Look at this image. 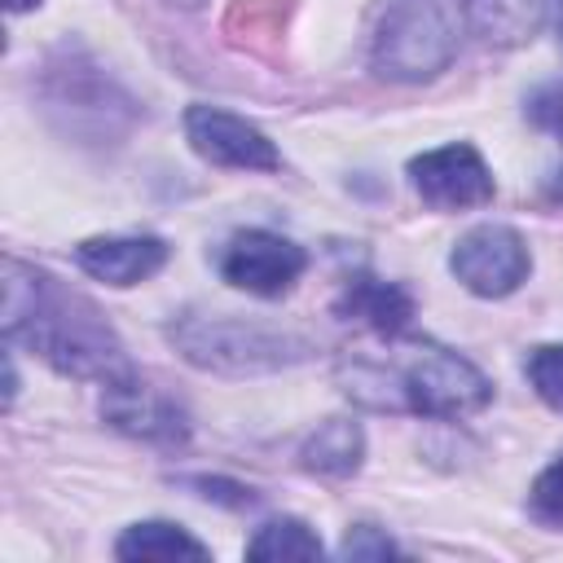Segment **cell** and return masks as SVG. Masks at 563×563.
<instances>
[{
	"label": "cell",
	"mask_w": 563,
	"mask_h": 563,
	"mask_svg": "<svg viewBox=\"0 0 563 563\" xmlns=\"http://www.w3.org/2000/svg\"><path fill=\"white\" fill-rule=\"evenodd\" d=\"M114 554L119 559H207V545L198 537H189L180 523L150 519V523H132L119 537Z\"/></svg>",
	"instance_id": "12"
},
{
	"label": "cell",
	"mask_w": 563,
	"mask_h": 563,
	"mask_svg": "<svg viewBox=\"0 0 563 563\" xmlns=\"http://www.w3.org/2000/svg\"><path fill=\"white\" fill-rule=\"evenodd\" d=\"M180 352L202 365V369H224V374H246V369H273L286 361H299L308 352L303 339L246 325V321H185L172 330Z\"/></svg>",
	"instance_id": "4"
},
{
	"label": "cell",
	"mask_w": 563,
	"mask_h": 563,
	"mask_svg": "<svg viewBox=\"0 0 563 563\" xmlns=\"http://www.w3.org/2000/svg\"><path fill=\"white\" fill-rule=\"evenodd\" d=\"M4 334L26 339L53 369L75 378H119L128 374L123 347L106 317L57 277L4 260Z\"/></svg>",
	"instance_id": "1"
},
{
	"label": "cell",
	"mask_w": 563,
	"mask_h": 563,
	"mask_svg": "<svg viewBox=\"0 0 563 563\" xmlns=\"http://www.w3.org/2000/svg\"><path fill=\"white\" fill-rule=\"evenodd\" d=\"M185 136H189L194 154H202L216 167H242V172H277L282 167V154L255 123H246L229 110H216V106H189Z\"/></svg>",
	"instance_id": "8"
},
{
	"label": "cell",
	"mask_w": 563,
	"mask_h": 563,
	"mask_svg": "<svg viewBox=\"0 0 563 563\" xmlns=\"http://www.w3.org/2000/svg\"><path fill=\"white\" fill-rule=\"evenodd\" d=\"M532 515L541 523L563 528V453L537 475V484H532Z\"/></svg>",
	"instance_id": "18"
},
{
	"label": "cell",
	"mask_w": 563,
	"mask_h": 563,
	"mask_svg": "<svg viewBox=\"0 0 563 563\" xmlns=\"http://www.w3.org/2000/svg\"><path fill=\"white\" fill-rule=\"evenodd\" d=\"M545 9H550V22H554V31L563 40V0H545Z\"/></svg>",
	"instance_id": "21"
},
{
	"label": "cell",
	"mask_w": 563,
	"mask_h": 563,
	"mask_svg": "<svg viewBox=\"0 0 563 563\" xmlns=\"http://www.w3.org/2000/svg\"><path fill=\"white\" fill-rule=\"evenodd\" d=\"M343 554L347 559H387V554H396V545L374 528H352L343 537Z\"/></svg>",
	"instance_id": "20"
},
{
	"label": "cell",
	"mask_w": 563,
	"mask_h": 563,
	"mask_svg": "<svg viewBox=\"0 0 563 563\" xmlns=\"http://www.w3.org/2000/svg\"><path fill=\"white\" fill-rule=\"evenodd\" d=\"M528 119H532L541 132H550V136L563 141V79H550V84H541V88L528 97Z\"/></svg>",
	"instance_id": "19"
},
{
	"label": "cell",
	"mask_w": 563,
	"mask_h": 563,
	"mask_svg": "<svg viewBox=\"0 0 563 563\" xmlns=\"http://www.w3.org/2000/svg\"><path fill=\"white\" fill-rule=\"evenodd\" d=\"M369 374L391 383L387 405H400L427 418H462L493 400L488 378L440 343H413L391 369H369Z\"/></svg>",
	"instance_id": "3"
},
{
	"label": "cell",
	"mask_w": 563,
	"mask_h": 563,
	"mask_svg": "<svg viewBox=\"0 0 563 563\" xmlns=\"http://www.w3.org/2000/svg\"><path fill=\"white\" fill-rule=\"evenodd\" d=\"M449 268L471 295L501 299L523 286L532 260H528V242L510 224H475L471 233L457 238Z\"/></svg>",
	"instance_id": "5"
},
{
	"label": "cell",
	"mask_w": 563,
	"mask_h": 563,
	"mask_svg": "<svg viewBox=\"0 0 563 563\" xmlns=\"http://www.w3.org/2000/svg\"><path fill=\"white\" fill-rule=\"evenodd\" d=\"M479 31H488V40H523L537 22L532 0H466Z\"/></svg>",
	"instance_id": "16"
},
{
	"label": "cell",
	"mask_w": 563,
	"mask_h": 563,
	"mask_svg": "<svg viewBox=\"0 0 563 563\" xmlns=\"http://www.w3.org/2000/svg\"><path fill=\"white\" fill-rule=\"evenodd\" d=\"M101 413H106L110 427H119L136 440H150V444H180L189 435V422H185L180 405L172 396H163L158 387L132 378V374H119V378L106 383Z\"/></svg>",
	"instance_id": "9"
},
{
	"label": "cell",
	"mask_w": 563,
	"mask_h": 563,
	"mask_svg": "<svg viewBox=\"0 0 563 563\" xmlns=\"http://www.w3.org/2000/svg\"><path fill=\"white\" fill-rule=\"evenodd\" d=\"M528 383L537 387V396H541L550 409H563V343L537 347V352L528 356Z\"/></svg>",
	"instance_id": "17"
},
{
	"label": "cell",
	"mask_w": 563,
	"mask_h": 563,
	"mask_svg": "<svg viewBox=\"0 0 563 563\" xmlns=\"http://www.w3.org/2000/svg\"><path fill=\"white\" fill-rule=\"evenodd\" d=\"M334 312L343 321H361L365 330L396 339L413 321V299L396 282H378V277H365L361 273V277H347V286L334 299Z\"/></svg>",
	"instance_id": "11"
},
{
	"label": "cell",
	"mask_w": 563,
	"mask_h": 563,
	"mask_svg": "<svg viewBox=\"0 0 563 563\" xmlns=\"http://www.w3.org/2000/svg\"><path fill=\"white\" fill-rule=\"evenodd\" d=\"M361 427L347 418H330L325 427H317V435L303 444V466L321 471V475H352L361 466Z\"/></svg>",
	"instance_id": "13"
},
{
	"label": "cell",
	"mask_w": 563,
	"mask_h": 563,
	"mask_svg": "<svg viewBox=\"0 0 563 563\" xmlns=\"http://www.w3.org/2000/svg\"><path fill=\"white\" fill-rule=\"evenodd\" d=\"M466 0H387L378 35H374V66L387 79H431L440 75L462 40Z\"/></svg>",
	"instance_id": "2"
},
{
	"label": "cell",
	"mask_w": 563,
	"mask_h": 563,
	"mask_svg": "<svg viewBox=\"0 0 563 563\" xmlns=\"http://www.w3.org/2000/svg\"><path fill=\"white\" fill-rule=\"evenodd\" d=\"M35 4H40V0H4L9 13H26V9H35Z\"/></svg>",
	"instance_id": "22"
},
{
	"label": "cell",
	"mask_w": 563,
	"mask_h": 563,
	"mask_svg": "<svg viewBox=\"0 0 563 563\" xmlns=\"http://www.w3.org/2000/svg\"><path fill=\"white\" fill-rule=\"evenodd\" d=\"M286 18H290V0H238L224 18V31L255 53H273V44L286 31Z\"/></svg>",
	"instance_id": "14"
},
{
	"label": "cell",
	"mask_w": 563,
	"mask_h": 563,
	"mask_svg": "<svg viewBox=\"0 0 563 563\" xmlns=\"http://www.w3.org/2000/svg\"><path fill=\"white\" fill-rule=\"evenodd\" d=\"M308 268V255L290 242V238H277L268 229H246V233H233L229 246L220 251V273L229 286L246 290V295H286Z\"/></svg>",
	"instance_id": "6"
},
{
	"label": "cell",
	"mask_w": 563,
	"mask_h": 563,
	"mask_svg": "<svg viewBox=\"0 0 563 563\" xmlns=\"http://www.w3.org/2000/svg\"><path fill=\"white\" fill-rule=\"evenodd\" d=\"M251 559H321V541L308 523L299 519H268L251 545H246Z\"/></svg>",
	"instance_id": "15"
},
{
	"label": "cell",
	"mask_w": 563,
	"mask_h": 563,
	"mask_svg": "<svg viewBox=\"0 0 563 563\" xmlns=\"http://www.w3.org/2000/svg\"><path fill=\"white\" fill-rule=\"evenodd\" d=\"M409 180L418 198L435 211H462V207H484L493 202V172L479 158L475 145H440L427 150L409 163Z\"/></svg>",
	"instance_id": "7"
},
{
	"label": "cell",
	"mask_w": 563,
	"mask_h": 563,
	"mask_svg": "<svg viewBox=\"0 0 563 563\" xmlns=\"http://www.w3.org/2000/svg\"><path fill=\"white\" fill-rule=\"evenodd\" d=\"M75 264L106 286H136L167 264L163 238H88L75 246Z\"/></svg>",
	"instance_id": "10"
}]
</instances>
